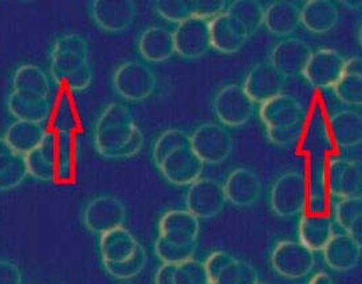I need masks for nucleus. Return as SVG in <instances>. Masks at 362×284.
Listing matches in <instances>:
<instances>
[{
    "label": "nucleus",
    "instance_id": "1",
    "mask_svg": "<svg viewBox=\"0 0 362 284\" xmlns=\"http://www.w3.org/2000/svg\"><path fill=\"white\" fill-rule=\"evenodd\" d=\"M94 145L105 158H129L144 146V134L133 114L122 104L106 106L94 128Z\"/></svg>",
    "mask_w": 362,
    "mask_h": 284
},
{
    "label": "nucleus",
    "instance_id": "2",
    "mask_svg": "<svg viewBox=\"0 0 362 284\" xmlns=\"http://www.w3.org/2000/svg\"><path fill=\"white\" fill-rule=\"evenodd\" d=\"M200 231L199 220L187 209H173L158 223L155 252L163 264H179L194 258Z\"/></svg>",
    "mask_w": 362,
    "mask_h": 284
},
{
    "label": "nucleus",
    "instance_id": "3",
    "mask_svg": "<svg viewBox=\"0 0 362 284\" xmlns=\"http://www.w3.org/2000/svg\"><path fill=\"white\" fill-rule=\"evenodd\" d=\"M50 70L55 82L69 90L82 91L90 86L93 69L89 64V45L78 34H66L52 46Z\"/></svg>",
    "mask_w": 362,
    "mask_h": 284
},
{
    "label": "nucleus",
    "instance_id": "4",
    "mask_svg": "<svg viewBox=\"0 0 362 284\" xmlns=\"http://www.w3.org/2000/svg\"><path fill=\"white\" fill-rule=\"evenodd\" d=\"M259 116L266 128L269 140L278 146L294 143L303 129V106L287 94H281L260 105Z\"/></svg>",
    "mask_w": 362,
    "mask_h": 284
},
{
    "label": "nucleus",
    "instance_id": "5",
    "mask_svg": "<svg viewBox=\"0 0 362 284\" xmlns=\"http://www.w3.org/2000/svg\"><path fill=\"white\" fill-rule=\"evenodd\" d=\"M309 201V184L298 172H287L274 182L270 206L279 218H293L302 213Z\"/></svg>",
    "mask_w": 362,
    "mask_h": 284
},
{
    "label": "nucleus",
    "instance_id": "6",
    "mask_svg": "<svg viewBox=\"0 0 362 284\" xmlns=\"http://www.w3.org/2000/svg\"><path fill=\"white\" fill-rule=\"evenodd\" d=\"M156 83L155 73L139 61H129L118 66L113 76L117 94L132 102L149 98L155 91Z\"/></svg>",
    "mask_w": 362,
    "mask_h": 284
},
{
    "label": "nucleus",
    "instance_id": "7",
    "mask_svg": "<svg viewBox=\"0 0 362 284\" xmlns=\"http://www.w3.org/2000/svg\"><path fill=\"white\" fill-rule=\"evenodd\" d=\"M194 155L206 165L221 164L233 152V137L218 124H204L189 137Z\"/></svg>",
    "mask_w": 362,
    "mask_h": 284
},
{
    "label": "nucleus",
    "instance_id": "8",
    "mask_svg": "<svg viewBox=\"0 0 362 284\" xmlns=\"http://www.w3.org/2000/svg\"><path fill=\"white\" fill-rule=\"evenodd\" d=\"M209 284H257L258 272L245 260L216 251L204 263Z\"/></svg>",
    "mask_w": 362,
    "mask_h": 284
},
{
    "label": "nucleus",
    "instance_id": "9",
    "mask_svg": "<svg viewBox=\"0 0 362 284\" xmlns=\"http://www.w3.org/2000/svg\"><path fill=\"white\" fill-rule=\"evenodd\" d=\"M254 102L245 89L236 83L221 88L214 100V112L218 119L231 128L247 124L254 116Z\"/></svg>",
    "mask_w": 362,
    "mask_h": 284
},
{
    "label": "nucleus",
    "instance_id": "10",
    "mask_svg": "<svg viewBox=\"0 0 362 284\" xmlns=\"http://www.w3.org/2000/svg\"><path fill=\"white\" fill-rule=\"evenodd\" d=\"M272 266L274 271L287 279H300L309 275L314 266V252L299 242L284 240L272 249Z\"/></svg>",
    "mask_w": 362,
    "mask_h": 284
},
{
    "label": "nucleus",
    "instance_id": "11",
    "mask_svg": "<svg viewBox=\"0 0 362 284\" xmlns=\"http://www.w3.org/2000/svg\"><path fill=\"white\" fill-rule=\"evenodd\" d=\"M227 203L223 184L214 179H199L189 185L185 196L187 211L196 219L218 216Z\"/></svg>",
    "mask_w": 362,
    "mask_h": 284
},
{
    "label": "nucleus",
    "instance_id": "12",
    "mask_svg": "<svg viewBox=\"0 0 362 284\" xmlns=\"http://www.w3.org/2000/svg\"><path fill=\"white\" fill-rule=\"evenodd\" d=\"M164 179L172 185H191L200 179L204 164L194 155L191 142L173 149L157 165Z\"/></svg>",
    "mask_w": 362,
    "mask_h": 284
},
{
    "label": "nucleus",
    "instance_id": "13",
    "mask_svg": "<svg viewBox=\"0 0 362 284\" xmlns=\"http://www.w3.org/2000/svg\"><path fill=\"white\" fill-rule=\"evenodd\" d=\"M127 220L125 206L110 194L93 199L85 208L83 221L86 228L93 233L104 235L121 228Z\"/></svg>",
    "mask_w": 362,
    "mask_h": 284
},
{
    "label": "nucleus",
    "instance_id": "14",
    "mask_svg": "<svg viewBox=\"0 0 362 284\" xmlns=\"http://www.w3.org/2000/svg\"><path fill=\"white\" fill-rule=\"evenodd\" d=\"M175 52L185 59L202 58L211 49L209 22L192 16L181 22L172 32Z\"/></svg>",
    "mask_w": 362,
    "mask_h": 284
},
{
    "label": "nucleus",
    "instance_id": "15",
    "mask_svg": "<svg viewBox=\"0 0 362 284\" xmlns=\"http://www.w3.org/2000/svg\"><path fill=\"white\" fill-rule=\"evenodd\" d=\"M27 173L43 182H52L58 179L59 165V136L47 130L38 146L25 155Z\"/></svg>",
    "mask_w": 362,
    "mask_h": 284
},
{
    "label": "nucleus",
    "instance_id": "16",
    "mask_svg": "<svg viewBox=\"0 0 362 284\" xmlns=\"http://www.w3.org/2000/svg\"><path fill=\"white\" fill-rule=\"evenodd\" d=\"M345 58L332 49H322L311 54L303 70V77L317 89H332L341 77Z\"/></svg>",
    "mask_w": 362,
    "mask_h": 284
},
{
    "label": "nucleus",
    "instance_id": "17",
    "mask_svg": "<svg viewBox=\"0 0 362 284\" xmlns=\"http://www.w3.org/2000/svg\"><path fill=\"white\" fill-rule=\"evenodd\" d=\"M329 192L338 199L361 197L362 168L360 161L332 160L327 167Z\"/></svg>",
    "mask_w": 362,
    "mask_h": 284
},
{
    "label": "nucleus",
    "instance_id": "18",
    "mask_svg": "<svg viewBox=\"0 0 362 284\" xmlns=\"http://www.w3.org/2000/svg\"><path fill=\"white\" fill-rule=\"evenodd\" d=\"M285 82L286 78L269 62L254 66L242 88L254 104L262 105L284 94Z\"/></svg>",
    "mask_w": 362,
    "mask_h": 284
},
{
    "label": "nucleus",
    "instance_id": "19",
    "mask_svg": "<svg viewBox=\"0 0 362 284\" xmlns=\"http://www.w3.org/2000/svg\"><path fill=\"white\" fill-rule=\"evenodd\" d=\"M310 46L302 39L286 38L272 49L270 64L285 78L298 77L310 59Z\"/></svg>",
    "mask_w": 362,
    "mask_h": 284
},
{
    "label": "nucleus",
    "instance_id": "20",
    "mask_svg": "<svg viewBox=\"0 0 362 284\" xmlns=\"http://www.w3.org/2000/svg\"><path fill=\"white\" fill-rule=\"evenodd\" d=\"M137 7L133 1H93L90 15L94 23L106 32H122L133 23Z\"/></svg>",
    "mask_w": 362,
    "mask_h": 284
},
{
    "label": "nucleus",
    "instance_id": "21",
    "mask_svg": "<svg viewBox=\"0 0 362 284\" xmlns=\"http://www.w3.org/2000/svg\"><path fill=\"white\" fill-rule=\"evenodd\" d=\"M211 47L223 54L239 52L250 38L246 28L242 26L230 13H220L209 22Z\"/></svg>",
    "mask_w": 362,
    "mask_h": 284
},
{
    "label": "nucleus",
    "instance_id": "22",
    "mask_svg": "<svg viewBox=\"0 0 362 284\" xmlns=\"http://www.w3.org/2000/svg\"><path fill=\"white\" fill-rule=\"evenodd\" d=\"M223 189L227 201L235 207H251L258 201L262 192V182L252 170L235 169L223 184Z\"/></svg>",
    "mask_w": 362,
    "mask_h": 284
},
{
    "label": "nucleus",
    "instance_id": "23",
    "mask_svg": "<svg viewBox=\"0 0 362 284\" xmlns=\"http://www.w3.org/2000/svg\"><path fill=\"white\" fill-rule=\"evenodd\" d=\"M326 264L334 271H349L361 260V244L346 233H336L324 249Z\"/></svg>",
    "mask_w": 362,
    "mask_h": 284
},
{
    "label": "nucleus",
    "instance_id": "24",
    "mask_svg": "<svg viewBox=\"0 0 362 284\" xmlns=\"http://www.w3.org/2000/svg\"><path fill=\"white\" fill-rule=\"evenodd\" d=\"M140 246L137 239L124 227L104 233L100 237V252L104 264H118L129 260Z\"/></svg>",
    "mask_w": 362,
    "mask_h": 284
},
{
    "label": "nucleus",
    "instance_id": "25",
    "mask_svg": "<svg viewBox=\"0 0 362 284\" xmlns=\"http://www.w3.org/2000/svg\"><path fill=\"white\" fill-rule=\"evenodd\" d=\"M7 107L16 121L43 124L52 116L50 98L13 91L8 95Z\"/></svg>",
    "mask_w": 362,
    "mask_h": 284
},
{
    "label": "nucleus",
    "instance_id": "26",
    "mask_svg": "<svg viewBox=\"0 0 362 284\" xmlns=\"http://www.w3.org/2000/svg\"><path fill=\"white\" fill-rule=\"evenodd\" d=\"M333 221L322 213H305L298 227L299 243L311 252L322 251L333 237Z\"/></svg>",
    "mask_w": 362,
    "mask_h": 284
},
{
    "label": "nucleus",
    "instance_id": "27",
    "mask_svg": "<svg viewBox=\"0 0 362 284\" xmlns=\"http://www.w3.org/2000/svg\"><path fill=\"white\" fill-rule=\"evenodd\" d=\"M339 19L336 4L329 0H310L300 8V23L313 34L332 31Z\"/></svg>",
    "mask_w": 362,
    "mask_h": 284
},
{
    "label": "nucleus",
    "instance_id": "28",
    "mask_svg": "<svg viewBox=\"0 0 362 284\" xmlns=\"http://www.w3.org/2000/svg\"><path fill=\"white\" fill-rule=\"evenodd\" d=\"M332 89L341 102L350 106H361L362 58L360 55L345 59L342 74Z\"/></svg>",
    "mask_w": 362,
    "mask_h": 284
},
{
    "label": "nucleus",
    "instance_id": "29",
    "mask_svg": "<svg viewBox=\"0 0 362 284\" xmlns=\"http://www.w3.org/2000/svg\"><path fill=\"white\" fill-rule=\"evenodd\" d=\"M155 284H209L204 263L189 259L179 264H163L155 275Z\"/></svg>",
    "mask_w": 362,
    "mask_h": 284
},
{
    "label": "nucleus",
    "instance_id": "30",
    "mask_svg": "<svg viewBox=\"0 0 362 284\" xmlns=\"http://www.w3.org/2000/svg\"><path fill=\"white\" fill-rule=\"evenodd\" d=\"M300 23V8L293 1H274L264 10L263 25L276 37H288Z\"/></svg>",
    "mask_w": 362,
    "mask_h": 284
},
{
    "label": "nucleus",
    "instance_id": "31",
    "mask_svg": "<svg viewBox=\"0 0 362 284\" xmlns=\"http://www.w3.org/2000/svg\"><path fill=\"white\" fill-rule=\"evenodd\" d=\"M139 52L148 62H164L175 54L173 35L164 27H149L139 39Z\"/></svg>",
    "mask_w": 362,
    "mask_h": 284
},
{
    "label": "nucleus",
    "instance_id": "32",
    "mask_svg": "<svg viewBox=\"0 0 362 284\" xmlns=\"http://www.w3.org/2000/svg\"><path fill=\"white\" fill-rule=\"evenodd\" d=\"M329 131L338 146L350 148L362 141V117L356 110H341L330 117Z\"/></svg>",
    "mask_w": 362,
    "mask_h": 284
},
{
    "label": "nucleus",
    "instance_id": "33",
    "mask_svg": "<svg viewBox=\"0 0 362 284\" xmlns=\"http://www.w3.org/2000/svg\"><path fill=\"white\" fill-rule=\"evenodd\" d=\"M46 131L47 130H45L43 124L15 121L6 130L3 138L13 153L25 157L42 142Z\"/></svg>",
    "mask_w": 362,
    "mask_h": 284
},
{
    "label": "nucleus",
    "instance_id": "34",
    "mask_svg": "<svg viewBox=\"0 0 362 284\" xmlns=\"http://www.w3.org/2000/svg\"><path fill=\"white\" fill-rule=\"evenodd\" d=\"M13 91L49 98L50 82L39 66L22 65L13 73Z\"/></svg>",
    "mask_w": 362,
    "mask_h": 284
},
{
    "label": "nucleus",
    "instance_id": "35",
    "mask_svg": "<svg viewBox=\"0 0 362 284\" xmlns=\"http://www.w3.org/2000/svg\"><path fill=\"white\" fill-rule=\"evenodd\" d=\"M334 218L345 233L361 244L362 197L339 199L334 207Z\"/></svg>",
    "mask_w": 362,
    "mask_h": 284
},
{
    "label": "nucleus",
    "instance_id": "36",
    "mask_svg": "<svg viewBox=\"0 0 362 284\" xmlns=\"http://www.w3.org/2000/svg\"><path fill=\"white\" fill-rule=\"evenodd\" d=\"M226 13L233 16L242 26L246 28L248 37H252L263 25L264 8L258 1L252 0H240L233 1L227 6Z\"/></svg>",
    "mask_w": 362,
    "mask_h": 284
},
{
    "label": "nucleus",
    "instance_id": "37",
    "mask_svg": "<svg viewBox=\"0 0 362 284\" xmlns=\"http://www.w3.org/2000/svg\"><path fill=\"white\" fill-rule=\"evenodd\" d=\"M78 128L77 112L73 101L62 95L54 112V130L59 134H73V131Z\"/></svg>",
    "mask_w": 362,
    "mask_h": 284
},
{
    "label": "nucleus",
    "instance_id": "38",
    "mask_svg": "<svg viewBox=\"0 0 362 284\" xmlns=\"http://www.w3.org/2000/svg\"><path fill=\"white\" fill-rule=\"evenodd\" d=\"M146 260H148L146 251L143 246H140L137 252L129 260L118 264H104V267L110 276L121 280H127L137 276L140 272L143 271Z\"/></svg>",
    "mask_w": 362,
    "mask_h": 284
},
{
    "label": "nucleus",
    "instance_id": "39",
    "mask_svg": "<svg viewBox=\"0 0 362 284\" xmlns=\"http://www.w3.org/2000/svg\"><path fill=\"white\" fill-rule=\"evenodd\" d=\"M189 142V136L180 129H169L164 131L155 142L153 146V161L156 167L161 162V160L169 155L173 149L179 148L184 143Z\"/></svg>",
    "mask_w": 362,
    "mask_h": 284
},
{
    "label": "nucleus",
    "instance_id": "40",
    "mask_svg": "<svg viewBox=\"0 0 362 284\" xmlns=\"http://www.w3.org/2000/svg\"><path fill=\"white\" fill-rule=\"evenodd\" d=\"M155 10L172 23H181L194 16L192 1H156Z\"/></svg>",
    "mask_w": 362,
    "mask_h": 284
},
{
    "label": "nucleus",
    "instance_id": "41",
    "mask_svg": "<svg viewBox=\"0 0 362 284\" xmlns=\"http://www.w3.org/2000/svg\"><path fill=\"white\" fill-rule=\"evenodd\" d=\"M28 176L26 168V161L23 155H18L13 165L0 173V191H10L19 187Z\"/></svg>",
    "mask_w": 362,
    "mask_h": 284
},
{
    "label": "nucleus",
    "instance_id": "42",
    "mask_svg": "<svg viewBox=\"0 0 362 284\" xmlns=\"http://www.w3.org/2000/svg\"><path fill=\"white\" fill-rule=\"evenodd\" d=\"M194 6V16L204 19L211 22L212 19H215L216 16H219L220 13H224L227 8L226 1H192Z\"/></svg>",
    "mask_w": 362,
    "mask_h": 284
},
{
    "label": "nucleus",
    "instance_id": "43",
    "mask_svg": "<svg viewBox=\"0 0 362 284\" xmlns=\"http://www.w3.org/2000/svg\"><path fill=\"white\" fill-rule=\"evenodd\" d=\"M0 284H22V272L16 264L0 259Z\"/></svg>",
    "mask_w": 362,
    "mask_h": 284
},
{
    "label": "nucleus",
    "instance_id": "44",
    "mask_svg": "<svg viewBox=\"0 0 362 284\" xmlns=\"http://www.w3.org/2000/svg\"><path fill=\"white\" fill-rule=\"evenodd\" d=\"M309 284H334L333 283V279L327 275V273H325V272H320V273H317V275H314L313 276V279H311Z\"/></svg>",
    "mask_w": 362,
    "mask_h": 284
},
{
    "label": "nucleus",
    "instance_id": "45",
    "mask_svg": "<svg viewBox=\"0 0 362 284\" xmlns=\"http://www.w3.org/2000/svg\"><path fill=\"white\" fill-rule=\"evenodd\" d=\"M342 4L349 8H360L361 7V1H342Z\"/></svg>",
    "mask_w": 362,
    "mask_h": 284
},
{
    "label": "nucleus",
    "instance_id": "46",
    "mask_svg": "<svg viewBox=\"0 0 362 284\" xmlns=\"http://www.w3.org/2000/svg\"><path fill=\"white\" fill-rule=\"evenodd\" d=\"M257 284H269V283H257Z\"/></svg>",
    "mask_w": 362,
    "mask_h": 284
}]
</instances>
